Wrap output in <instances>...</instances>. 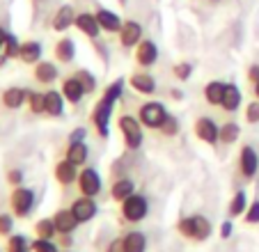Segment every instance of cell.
Masks as SVG:
<instances>
[{"label": "cell", "instance_id": "cell-1", "mask_svg": "<svg viewBox=\"0 0 259 252\" xmlns=\"http://www.w3.org/2000/svg\"><path fill=\"white\" fill-rule=\"evenodd\" d=\"M128 80H124V78H117L115 82H110L106 90H103L101 99L97 101V106L92 108V115H90V119H92V126L94 131L99 133V138H103L106 140L108 136H110V117H113V108L115 103L122 99L124 94V85H126Z\"/></svg>", "mask_w": 259, "mask_h": 252}, {"label": "cell", "instance_id": "cell-2", "mask_svg": "<svg viewBox=\"0 0 259 252\" xmlns=\"http://www.w3.org/2000/svg\"><path fill=\"white\" fill-rule=\"evenodd\" d=\"M177 232H179L184 238H188V241L204 243L206 238L213 234V225H211V220L206 218V216L195 214V216L181 218L179 223H177Z\"/></svg>", "mask_w": 259, "mask_h": 252}, {"label": "cell", "instance_id": "cell-3", "mask_svg": "<svg viewBox=\"0 0 259 252\" xmlns=\"http://www.w3.org/2000/svg\"><path fill=\"white\" fill-rule=\"evenodd\" d=\"M147 214H149V202H147V197L140 193H133L131 197L119 202V216H122L124 223L138 225L147 218Z\"/></svg>", "mask_w": 259, "mask_h": 252}, {"label": "cell", "instance_id": "cell-4", "mask_svg": "<svg viewBox=\"0 0 259 252\" xmlns=\"http://www.w3.org/2000/svg\"><path fill=\"white\" fill-rule=\"evenodd\" d=\"M117 129H119V133H122L124 147H126L128 151H138V149H140L145 136H142V124H140V119H138V117L122 115L117 119Z\"/></svg>", "mask_w": 259, "mask_h": 252}, {"label": "cell", "instance_id": "cell-5", "mask_svg": "<svg viewBox=\"0 0 259 252\" xmlns=\"http://www.w3.org/2000/svg\"><path fill=\"white\" fill-rule=\"evenodd\" d=\"M34 206V190L32 188H25V186H16V188H12L10 193V208L12 214H14V218H28L30 211H32Z\"/></svg>", "mask_w": 259, "mask_h": 252}, {"label": "cell", "instance_id": "cell-6", "mask_svg": "<svg viewBox=\"0 0 259 252\" xmlns=\"http://www.w3.org/2000/svg\"><path fill=\"white\" fill-rule=\"evenodd\" d=\"M167 115H170V112L158 101H147L138 108V119H140V124L145 126V129H156L158 131L161 124L167 119Z\"/></svg>", "mask_w": 259, "mask_h": 252}, {"label": "cell", "instance_id": "cell-7", "mask_svg": "<svg viewBox=\"0 0 259 252\" xmlns=\"http://www.w3.org/2000/svg\"><path fill=\"white\" fill-rule=\"evenodd\" d=\"M236 167H239V177L243 181H252L259 175V151L252 145H243L239 149V160H236Z\"/></svg>", "mask_w": 259, "mask_h": 252}, {"label": "cell", "instance_id": "cell-8", "mask_svg": "<svg viewBox=\"0 0 259 252\" xmlns=\"http://www.w3.org/2000/svg\"><path fill=\"white\" fill-rule=\"evenodd\" d=\"M193 133H195L197 140L209 147H215L220 142V126L213 117H197L195 124H193Z\"/></svg>", "mask_w": 259, "mask_h": 252}, {"label": "cell", "instance_id": "cell-9", "mask_svg": "<svg viewBox=\"0 0 259 252\" xmlns=\"http://www.w3.org/2000/svg\"><path fill=\"white\" fill-rule=\"evenodd\" d=\"M76 184H78L80 195H85V197H97L101 193V175L94 167H83Z\"/></svg>", "mask_w": 259, "mask_h": 252}, {"label": "cell", "instance_id": "cell-10", "mask_svg": "<svg viewBox=\"0 0 259 252\" xmlns=\"http://www.w3.org/2000/svg\"><path fill=\"white\" fill-rule=\"evenodd\" d=\"M73 28L78 30L80 34H85L88 39H92V41H97L99 34L103 32L97 21V14H92V12H80V14L76 16V25H73Z\"/></svg>", "mask_w": 259, "mask_h": 252}, {"label": "cell", "instance_id": "cell-11", "mask_svg": "<svg viewBox=\"0 0 259 252\" xmlns=\"http://www.w3.org/2000/svg\"><path fill=\"white\" fill-rule=\"evenodd\" d=\"M78 175H80V170L71 163V160H67V158L58 160V163H55V167H53L55 181H58L60 186H64V188H67V186H71V184H76V181H78Z\"/></svg>", "mask_w": 259, "mask_h": 252}, {"label": "cell", "instance_id": "cell-12", "mask_svg": "<svg viewBox=\"0 0 259 252\" xmlns=\"http://www.w3.org/2000/svg\"><path fill=\"white\" fill-rule=\"evenodd\" d=\"M53 220H55V227H58V234L60 236H71L76 229H78V218L73 216V211H71V206L69 208H58L55 211V216H53Z\"/></svg>", "mask_w": 259, "mask_h": 252}, {"label": "cell", "instance_id": "cell-13", "mask_svg": "<svg viewBox=\"0 0 259 252\" xmlns=\"http://www.w3.org/2000/svg\"><path fill=\"white\" fill-rule=\"evenodd\" d=\"M119 44L122 49H136L142 41V25L138 21H124L122 30H119Z\"/></svg>", "mask_w": 259, "mask_h": 252}, {"label": "cell", "instance_id": "cell-14", "mask_svg": "<svg viewBox=\"0 0 259 252\" xmlns=\"http://www.w3.org/2000/svg\"><path fill=\"white\" fill-rule=\"evenodd\" d=\"M158 60V46L156 41H152V39H142L140 44L136 46V62L140 64V67L149 69L154 67Z\"/></svg>", "mask_w": 259, "mask_h": 252}, {"label": "cell", "instance_id": "cell-15", "mask_svg": "<svg viewBox=\"0 0 259 252\" xmlns=\"http://www.w3.org/2000/svg\"><path fill=\"white\" fill-rule=\"evenodd\" d=\"M76 10H73V5H60L58 12L53 14V19H51V28L55 30V32H64V30L73 28L76 25Z\"/></svg>", "mask_w": 259, "mask_h": 252}, {"label": "cell", "instance_id": "cell-16", "mask_svg": "<svg viewBox=\"0 0 259 252\" xmlns=\"http://www.w3.org/2000/svg\"><path fill=\"white\" fill-rule=\"evenodd\" d=\"M71 211H73V216L78 218V223H90V220H94V216L99 214V206H97V202H94V197L80 195V197L71 204Z\"/></svg>", "mask_w": 259, "mask_h": 252}, {"label": "cell", "instance_id": "cell-17", "mask_svg": "<svg viewBox=\"0 0 259 252\" xmlns=\"http://www.w3.org/2000/svg\"><path fill=\"white\" fill-rule=\"evenodd\" d=\"M60 92H62V97L67 99L71 106H78V103L83 101V97L88 94V92H85V88H83V82H80L76 76H67V78H64Z\"/></svg>", "mask_w": 259, "mask_h": 252}, {"label": "cell", "instance_id": "cell-18", "mask_svg": "<svg viewBox=\"0 0 259 252\" xmlns=\"http://www.w3.org/2000/svg\"><path fill=\"white\" fill-rule=\"evenodd\" d=\"M58 76H60L58 64L51 62V60H39L32 69V78L39 82V85H51V82L58 80Z\"/></svg>", "mask_w": 259, "mask_h": 252}, {"label": "cell", "instance_id": "cell-19", "mask_svg": "<svg viewBox=\"0 0 259 252\" xmlns=\"http://www.w3.org/2000/svg\"><path fill=\"white\" fill-rule=\"evenodd\" d=\"M94 14H97V21H99V25H101L103 32H108V34H119V30H122L124 21L119 19L115 12L106 10V7H99Z\"/></svg>", "mask_w": 259, "mask_h": 252}, {"label": "cell", "instance_id": "cell-20", "mask_svg": "<svg viewBox=\"0 0 259 252\" xmlns=\"http://www.w3.org/2000/svg\"><path fill=\"white\" fill-rule=\"evenodd\" d=\"M128 85H131L138 94H142V97H152V94L156 92V80H154V76H149V73H145V71H138V73H133V76H128Z\"/></svg>", "mask_w": 259, "mask_h": 252}, {"label": "cell", "instance_id": "cell-21", "mask_svg": "<svg viewBox=\"0 0 259 252\" xmlns=\"http://www.w3.org/2000/svg\"><path fill=\"white\" fill-rule=\"evenodd\" d=\"M241 106H243V94H241V88L236 85V82H227V90H225V97H223L220 108L232 115V112H236Z\"/></svg>", "mask_w": 259, "mask_h": 252}, {"label": "cell", "instance_id": "cell-22", "mask_svg": "<svg viewBox=\"0 0 259 252\" xmlns=\"http://www.w3.org/2000/svg\"><path fill=\"white\" fill-rule=\"evenodd\" d=\"M53 55H55V62H62V64L73 62V58H76V41L71 37L58 39V44L53 46Z\"/></svg>", "mask_w": 259, "mask_h": 252}, {"label": "cell", "instance_id": "cell-23", "mask_svg": "<svg viewBox=\"0 0 259 252\" xmlns=\"http://www.w3.org/2000/svg\"><path fill=\"white\" fill-rule=\"evenodd\" d=\"M0 101H3V106H5L7 110H19L21 106H25V103H28V90H23V88H7L5 92H3V97H0Z\"/></svg>", "mask_w": 259, "mask_h": 252}, {"label": "cell", "instance_id": "cell-24", "mask_svg": "<svg viewBox=\"0 0 259 252\" xmlns=\"http://www.w3.org/2000/svg\"><path fill=\"white\" fill-rule=\"evenodd\" d=\"M248 206H250L248 193H245L243 188H239L234 195H232L230 204H227V216H230L232 220H234V218H243V214L248 211Z\"/></svg>", "mask_w": 259, "mask_h": 252}, {"label": "cell", "instance_id": "cell-25", "mask_svg": "<svg viewBox=\"0 0 259 252\" xmlns=\"http://www.w3.org/2000/svg\"><path fill=\"white\" fill-rule=\"evenodd\" d=\"M88 156H90V147L85 142H71V145H67V151H64V158L71 160L76 167H85Z\"/></svg>", "mask_w": 259, "mask_h": 252}, {"label": "cell", "instance_id": "cell-26", "mask_svg": "<svg viewBox=\"0 0 259 252\" xmlns=\"http://www.w3.org/2000/svg\"><path fill=\"white\" fill-rule=\"evenodd\" d=\"M225 90H227V82L225 80H209L204 85V101L209 106H218L223 103V97H225Z\"/></svg>", "mask_w": 259, "mask_h": 252}, {"label": "cell", "instance_id": "cell-27", "mask_svg": "<svg viewBox=\"0 0 259 252\" xmlns=\"http://www.w3.org/2000/svg\"><path fill=\"white\" fill-rule=\"evenodd\" d=\"M41 53H44V49H41V44L39 41H23L21 44V55H19V60L23 64H37L41 60Z\"/></svg>", "mask_w": 259, "mask_h": 252}, {"label": "cell", "instance_id": "cell-28", "mask_svg": "<svg viewBox=\"0 0 259 252\" xmlns=\"http://www.w3.org/2000/svg\"><path fill=\"white\" fill-rule=\"evenodd\" d=\"M64 103L67 99L58 90H49L46 92V115L49 117H62L64 115Z\"/></svg>", "mask_w": 259, "mask_h": 252}, {"label": "cell", "instance_id": "cell-29", "mask_svg": "<svg viewBox=\"0 0 259 252\" xmlns=\"http://www.w3.org/2000/svg\"><path fill=\"white\" fill-rule=\"evenodd\" d=\"M133 193H136V184H133L131 179H126V177L117 179L113 186H110V197H113L115 202H124V199L131 197Z\"/></svg>", "mask_w": 259, "mask_h": 252}, {"label": "cell", "instance_id": "cell-30", "mask_svg": "<svg viewBox=\"0 0 259 252\" xmlns=\"http://www.w3.org/2000/svg\"><path fill=\"white\" fill-rule=\"evenodd\" d=\"M124 247L126 252H147V236L138 229H131L124 234Z\"/></svg>", "mask_w": 259, "mask_h": 252}, {"label": "cell", "instance_id": "cell-31", "mask_svg": "<svg viewBox=\"0 0 259 252\" xmlns=\"http://www.w3.org/2000/svg\"><path fill=\"white\" fill-rule=\"evenodd\" d=\"M241 138V126L236 121H225L220 126V145H234L236 140Z\"/></svg>", "mask_w": 259, "mask_h": 252}, {"label": "cell", "instance_id": "cell-32", "mask_svg": "<svg viewBox=\"0 0 259 252\" xmlns=\"http://www.w3.org/2000/svg\"><path fill=\"white\" fill-rule=\"evenodd\" d=\"M34 236L37 238H53L58 236V227H55V220L53 218H41L34 223Z\"/></svg>", "mask_w": 259, "mask_h": 252}, {"label": "cell", "instance_id": "cell-33", "mask_svg": "<svg viewBox=\"0 0 259 252\" xmlns=\"http://www.w3.org/2000/svg\"><path fill=\"white\" fill-rule=\"evenodd\" d=\"M32 241L23 236V234H12L7 236V243H5V252H32Z\"/></svg>", "mask_w": 259, "mask_h": 252}, {"label": "cell", "instance_id": "cell-34", "mask_svg": "<svg viewBox=\"0 0 259 252\" xmlns=\"http://www.w3.org/2000/svg\"><path fill=\"white\" fill-rule=\"evenodd\" d=\"M25 106L30 108L32 115H46V92H28V103Z\"/></svg>", "mask_w": 259, "mask_h": 252}, {"label": "cell", "instance_id": "cell-35", "mask_svg": "<svg viewBox=\"0 0 259 252\" xmlns=\"http://www.w3.org/2000/svg\"><path fill=\"white\" fill-rule=\"evenodd\" d=\"M73 76L83 82V88H85V92H88V94L97 92V78H94L92 71H88V69H78V71L73 73Z\"/></svg>", "mask_w": 259, "mask_h": 252}, {"label": "cell", "instance_id": "cell-36", "mask_svg": "<svg viewBox=\"0 0 259 252\" xmlns=\"http://www.w3.org/2000/svg\"><path fill=\"white\" fill-rule=\"evenodd\" d=\"M21 44H23V41H21L19 37H16V34H10V37H7V41H5V55L10 60H19V55H21Z\"/></svg>", "mask_w": 259, "mask_h": 252}, {"label": "cell", "instance_id": "cell-37", "mask_svg": "<svg viewBox=\"0 0 259 252\" xmlns=\"http://www.w3.org/2000/svg\"><path fill=\"white\" fill-rule=\"evenodd\" d=\"M30 245H32V252H62L53 238H34Z\"/></svg>", "mask_w": 259, "mask_h": 252}, {"label": "cell", "instance_id": "cell-38", "mask_svg": "<svg viewBox=\"0 0 259 252\" xmlns=\"http://www.w3.org/2000/svg\"><path fill=\"white\" fill-rule=\"evenodd\" d=\"M161 136H165V138H175L177 133H179V119H177L175 115H167V119L161 124Z\"/></svg>", "mask_w": 259, "mask_h": 252}, {"label": "cell", "instance_id": "cell-39", "mask_svg": "<svg viewBox=\"0 0 259 252\" xmlns=\"http://www.w3.org/2000/svg\"><path fill=\"white\" fill-rule=\"evenodd\" d=\"M172 73H175L177 80H188V78L193 76V64L191 62H177L175 67H172Z\"/></svg>", "mask_w": 259, "mask_h": 252}, {"label": "cell", "instance_id": "cell-40", "mask_svg": "<svg viewBox=\"0 0 259 252\" xmlns=\"http://www.w3.org/2000/svg\"><path fill=\"white\" fill-rule=\"evenodd\" d=\"M243 223L245 225H259V197L250 202L248 211L243 214Z\"/></svg>", "mask_w": 259, "mask_h": 252}, {"label": "cell", "instance_id": "cell-41", "mask_svg": "<svg viewBox=\"0 0 259 252\" xmlns=\"http://www.w3.org/2000/svg\"><path fill=\"white\" fill-rule=\"evenodd\" d=\"M243 117L248 124H259V99H254V101H250L248 106H245Z\"/></svg>", "mask_w": 259, "mask_h": 252}, {"label": "cell", "instance_id": "cell-42", "mask_svg": "<svg viewBox=\"0 0 259 252\" xmlns=\"http://www.w3.org/2000/svg\"><path fill=\"white\" fill-rule=\"evenodd\" d=\"M12 227H14V218L10 214H0V236H12Z\"/></svg>", "mask_w": 259, "mask_h": 252}, {"label": "cell", "instance_id": "cell-43", "mask_svg": "<svg viewBox=\"0 0 259 252\" xmlns=\"http://www.w3.org/2000/svg\"><path fill=\"white\" fill-rule=\"evenodd\" d=\"M85 138H88V129H85V126H78V129H73V131L69 133L67 145H71V142H85Z\"/></svg>", "mask_w": 259, "mask_h": 252}, {"label": "cell", "instance_id": "cell-44", "mask_svg": "<svg viewBox=\"0 0 259 252\" xmlns=\"http://www.w3.org/2000/svg\"><path fill=\"white\" fill-rule=\"evenodd\" d=\"M7 184H10L12 188L23 186V172H21V170H10V172H7Z\"/></svg>", "mask_w": 259, "mask_h": 252}, {"label": "cell", "instance_id": "cell-45", "mask_svg": "<svg viewBox=\"0 0 259 252\" xmlns=\"http://www.w3.org/2000/svg\"><path fill=\"white\" fill-rule=\"evenodd\" d=\"M106 252H126V247H124V236H119V238H113V241L108 243Z\"/></svg>", "mask_w": 259, "mask_h": 252}, {"label": "cell", "instance_id": "cell-46", "mask_svg": "<svg viewBox=\"0 0 259 252\" xmlns=\"http://www.w3.org/2000/svg\"><path fill=\"white\" fill-rule=\"evenodd\" d=\"M218 234H220V238H230L232 234H234V223H232V218H227L225 223L220 225V232Z\"/></svg>", "mask_w": 259, "mask_h": 252}, {"label": "cell", "instance_id": "cell-47", "mask_svg": "<svg viewBox=\"0 0 259 252\" xmlns=\"http://www.w3.org/2000/svg\"><path fill=\"white\" fill-rule=\"evenodd\" d=\"M245 78H248V82L250 85H254V82H259V64L254 62V64H250L248 67V71H245Z\"/></svg>", "mask_w": 259, "mask_h": 252}, {"label": "cell", "instance_id": "cell-48", "mask_svg": "<svg viewBox=\"0 0 259 252\" xmlns=\"http://www.w3.org/2000/svg\"><path fill=\"white\" fill-rule=\"evenodd\" d=\"M7 37H10V32H7L3 25H0V51L5 49V41H7Z\"/></svg>", "mask_w": 259, "mask_h": 252}, {"label": "cell", "instance_id": "cell-49", "mask_svg": "<svg viewBox=\"0 0 259 252\" xmlns=\"http://www.w3.org/2000/svg\"><path fill=\"white\" fill-rule=\"evenodd\" d=\"M170 97L175 99V101H181V99H184V92H181V90H172Z\"/></svg>", "mask_w": 259, "mask_h": 252}, {"label": "cell", "instance_id": "cell-50", "mask_svg": "<svg viewBox=\"0 0 259 252\" xmlns=\"http://www.w3.org/2000/svg\"><path fill=\"white\" fill-rule=\"evenodd\" d=\"M7 60H10V58H7V55H5V51H0V67H3V64H5Z\"/></svg>", "mask_w": 259, "mask_h": 252}, {"label": "cell", "instance_id": "cell-51", "mask_svg": "<svg viewBox=\"0 0 259 252\" xmlns=\"http://www.w3.org/2000/svg\"><path fill=\"white\" fill-rule=\"evenodd\" d=\"M252 94H254V99H259V82L252 85Z\"/></svg>", "mask_w": 259, "mask_h": 252}, {"label": "cell", "instance_id": "cell-52", "mask_svg": "<svg viewBox=\"0 0 259 252\" xmlns=\"http://www.w3.org/2000/svg\"><path fill=\"white\" fill-rule=\"evenodd\" d=\"M62 252H71V250H62Z\"/></svg>", "mask_w": 259, "mask_h": 252}]
</instances>
